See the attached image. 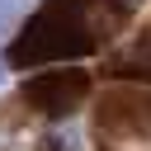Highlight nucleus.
<instances>
[{
  "mask_svg": "<svg viewBox=\"0 0 151 151\" xmlns=\"http://www.w3.org/2000/svg\"><path fill=\"white\" fill-rule=\"evenodd\" d=\"M0 80H5V66H0Z\"/></svg>",
  "mask_w": 151,
  "mask_h": 151,
  "instance_id": "nucleus-1",
  "label": "nucleus"
}]
</instances>
